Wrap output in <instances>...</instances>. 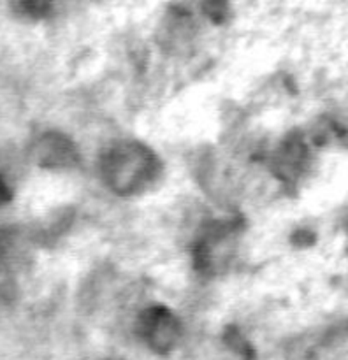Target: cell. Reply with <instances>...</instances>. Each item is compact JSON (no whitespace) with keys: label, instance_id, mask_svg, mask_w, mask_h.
Wrapping results in <instances>:
<instances>
[{"label":"cell","instance_id":"cell-1","mask_svg":"<svg viewBox=\"0 0 348 360\" xmlns=\"http://www.w3.org/2000/svg\"><path fill=\"white\" fill-rule=\"evenodd\" d=\"M160 169L157 155L139 141L112 144L101 160L102 178L120 195L143 193L157 181Z\"/></svg>","mask_w":348,"mask_h":360},{"label":"cell","instance_id":"cell-2","mask_svg":"<svg viewBox=\"0 0 348 360\" xmlns=\"http://www.w3.org/2000/svg\"><path fill=\"white\" fill-rule=\"evenodd\" d=\"M139 333L155 352L167 354L181 338V323L164 306H151L139 316Z\"/></svg>","mask_w":348,"mask_h":360},{"label":"cell","instance_id":"cell-3","mask_svg":"<svg viewBox=\"0 0 348 360\" xmlns=\"http://www.w3.org/2000/svg\"><path fill=\"white\" fill-rule=\"evenodd\" d=\"M77 150L62 134H46L35 144L34 157L39 165L48 169H69L77 164Z\"/></svg>","mask_w":348,"mask_h":360},{"label":"cell","instance_id":"cell-4","mask_svg":"<svg viewBox=\"0 0 348 360\" xmlns=\"http://www.w3.org/2000/svg\"><path fill=\"white\" fill-rule=\"evenodd\" d=\"M9 197H11L9 188H7L6 183H4L2 179H0V204L6 202V200H9Z\"/></svg>","mask_w":348,"mask_h":360}]
</instances>
